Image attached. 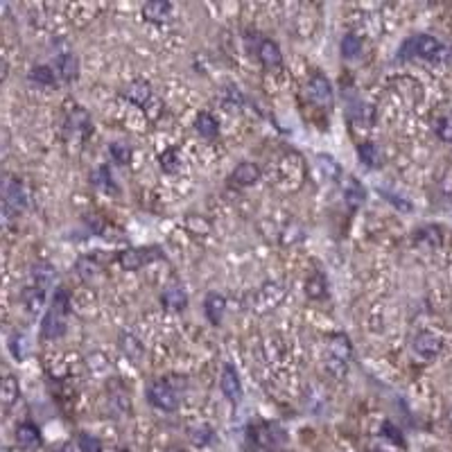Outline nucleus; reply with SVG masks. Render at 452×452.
I'll return each mask as SVG.
<instances>
[{
	"label": "nucleus",
	"instance_id": "nucleus-1",
	"mask_svg": "<svg viewBox=\"0 0 452 452\" xmlns=\"http://www.w3.org/2000/svg\"><path fill=\"white\" fill-rule=\"evenodd\" d=\"M328 369L337 375V378H342L348 369V362H351L353 357V346L348 342L346 335H332L330 337V344H328Z\"/></svg>",
	"mask_w": 452,
	"mask_h": 452
},
{
	"label": "nucleus",
	"instance_id": "nucleus-2",
	"mask_svg": "<svg viewBox=\"0 0 452 452\" xmlns=\"http://www.w3.org/2000/svg\"><path fill=\"white\" fill-rule=\"evenodd\" d=\"M443 53V46L437 37H430V34H416V37L407 39L403 48H400V55L403 57H421V59H437Z\"/></svg>",
	"mask_w": 452,
	"mask_h": 452
},
{
	"label": "nucleus",
	"instance_id": "nucleus-3",
	"mask_svg": "<svg viewBox=\"0 0 452 452\" xmlns=\"http://www.w3.org/2000/svg\"><path fill=\"white\" fill-rule=\"evenodd\" d=\"M147 400L156 409H163V412H174V409L179 407L177 391L170 387V382H163V380L152 382V385L147 387Z\"/></svg>",
	"mask_w": 452,
	"mask_h": 452
},
{
	"label": "nucleus",
	"instance_id": "nucleus-4",
	"mask_svg": "<svg viewBox=\"0 0 452 452\" xmlns=\"http://www.w3.org/2000/svg\"><path fill=\"white\" fill-rule=\"evenodd\" d=\"M285 298V289L283 285L278 283H267L262 285L260 289H255V294L251 296V308L255 312H269L271 308H276V305Z\"/></svg>",
	"mask_w": 452,
	"mask_h": 452
},
{
	"label": "nucleus",
	"instance_id": "nucleus-5",
	"mask_svg": "<svg viewBox=\"0 0 452 452\" xmlns=\"http://www.w3.org/2000/svg\"><path fill=\"white\" fill-rule=\"evenodd\" d=\"M161 258V249H156V246H138V249H125L118 253V262L123 265V269L127 271H136V269H141L143 265H147V262L152 260H156Z\"/></svg>",
	"mask_w": 452,
	"mask_h": 452
},
{
	"label": "nucleus",
	"instance_id": "nucleus-6",
	"mask_svg": "<svg viewBox=\"0 0 452 452\" xmlns=\"http://www.w3.org/2000/svg\"><path fill=\"white\" fill-rule=\"evenodd\" d=\"M308 96L314 105H319L321 109H330L335 102V93H332V84L323 73H314L308 82Z\"/></svg>",
	"mask_w": 452,
	"mask_h": 452
},
{
	"label": "nucleus",
	"instance_id": "nucleus-7",
	"mask_svg": "<svg viewBox=\"0 0 452 452\" xmlns=\"http://www.w3.org/2000/svg\"><path fill=\"white\" fill-rule=\"evenodd\" d=\"M3 195H5V206L12 210H25L28 208V192L19 177H7L3 183Z\"/></svg>",
	"mask_w": 452,
	"mask_h": 452
},
{
	"label": "nucleus",
	"instance_id": "nucleus-8",
	"mask_svg": "<svg viewBox=\"0 0 452 452\" xmlns=\"http://www.w3.org/2000/svg\"><path fill=\"white\" fill-rule=\"evenodd\" d=\"M412 348H414V353L421 357V360L430 362L441 353L443 342H441V337L432 335V332H419V335L414 337Z\"/></svg>",
	"mask_w": 452,
	"mask_h": 452
},
{
	"label": "nucleus",
	"instance_id": "nucleus-9",
	"mask_svg": "<svg viewBox=\"0 0 452 452\" xmlns=\"http://www.w3.org/2000/svg\"><path fill=\"white\" fill-rule=\"evenodd\" d=\"M66 132L73 134V136H80V138H87V136L93 132V125H91V116L87 114L84 109H73L71 114L66 118Z\"/></svg>",
	"mask_w": 452,
	"mask_h": 452
},
{
	"label": "nucleus",
	"instance_id": "nucleus-10",
	"mask_svg": "<svg viewBox=\"0 0 452 452\" xmlns=\"http://www.w3.org/2000/svg\"><path fill=\"white\" fill-rule=\"evenodd\" d=\"M222 391H224V396L228 400H233V403H237V400L242 398V385H240V378H237V371L233 369V366H224V371H222Z\"/></svg>",
	"mask_w": 452,
	"mask_h": 452
},
{
	"label": "nucleus",
	"instance_id": "nucleus-11",
	"mask_svg": "<svg viewBox=\"0 0 452 452\" xmlns=\"http://www.w3.org/2000/svg\"><path fill=\"white\" fill-rule=\"evenodd\" d=\"M55 73H57V78H62L64 82H73L75 78H78V73H80L78 57L71 55V53L59 55L55 59Z\"/></svg>",
	"mask_w": 452,
	"mask_h": 452
},
{
	"label": "nucleus",
	"instance_id": "nucleus-12",
	"mask_svg": "<svg viewBox=\"0 0 452 452\" xmlns=\"http://www.w3.org/2000/svg\"><path fill=\"white\" fill-rule=\"evenodd\" d=\"M258 59L267 68H276V66H280V62H283V53H280V48H278L276 41L262 39L260 46H258Z\"/></svg>",
	"mask_w": 452,
	"mask_h": 452
},
{
	"label": "nucleus",
	"instance_id": "nucleus-13",
	"mask_svg": "<svg viewBox=\"0 0 452 452\" xmlns=\"http://www.w3.org/2000/svg\"><path fill=\"white\" fill-rule=\"evenodd\" d=\"M204 310H206V317H208V321L213 323V326H217V323L222 321V317H224V310H226L224 296L217 294V292H210L206 296V301H204Z\"/></svg>",
	"mask_w": 452,
	"mask_h": 452
},
{
	"label": "nucleus",
	"instance_id": "nucleus-14",
	"mask_svg": "<svg viewBox=\"0 0 452 452\" xmlns=\"http://www.w3.org/2000/svg\"><path fill=\"white\" fill-rule=\"evenodd\" d=\"M231 179H233V183H237V186H253L260 179V168L255 163H251V161H244V163H240L233 170Z\"/></svg>",
	"mask_w": 452,
	"mask_h": 452
},
{
	"label": "nucleus",
	"instance_id": "nucleus-15",
	"mask_svg": "<svg viewBox=\"0 0 452 452\" xmlns=\"http://www.w3.org/2000/svg\"><path fill=\"white\" fill-rule=\"evenodd\" d=\"M16 443L21 448H37L41 443V432L34 423H21L16 428Z\"/></svg>",
	"mask_w": 452,
	"mask_h": 452
},
{
	"label": "nucleus",
	"instance_id": "nucleus-16",
	"mask_svg": "<svg viewBox=\"0 0 452 452\" xmlns=\"http://www.w3.org/2000/svg\"><path fill=\"white\" fill-rule=\"evenodd\" d=\"M44 337L46 339H57V337H62L64 332H66V317L64 314H57L50 310L46 314V319H44Z\"/></svg>",
	"mask_w": 452,
	"mask_h": 452
},
{
	"label": "nucleus",
	"instance_id": "nucleus-17",
	"mask_svg": "<svg viewBox=\"0 0 452 452\" xmlns=\"http://www.w3.org/2000/svg\"><path fill=\"white\" fill-rule=\"evenodd\" d=\"M170 12H172V5L165 3V0H152V3H147L143 7V16L152 23L165 21L170 16Z\"/></svg>",
	"mask_w": 452,
	"mask_h": 452
},
{
	"label": "nucleus",
	"instance_id": "nucleus-18",
	"mask_svg": "<svg viewBox=\"0 0 452 452\" xmlns=\"http://www.w3.org/2000/svg\"><path fill=\"white\" fill-rule=\"evenodd\" d=\"M125 96H127V100H132L134 105L145 107L150 102V98H152V87H150L147 82H134V84L127 87Z\"/></svg>",
	"mask_w": 452,
	"mask_h": 452
},
{
	"label": "nucleus",
	"instance_id": "nucleus-19",
	"mask_svg": "<svg viewBox=\"0 0 452 452\" xmlns=\"http://www.w3.org/2000/svg\"><path fill=\"white\" fill-rule=\"evenodd\" d=\"M161 303L165 305L168 310H183L188 305V296L181 287H168L163 294H161Z\"/></svg>",
	"mask_w": 452,
	"mask_h": 452
},
{
	"label": "nucleus",
	"instance_id": "nucleus-20",
	"mask_svg": "<svg viewBox=\"0 0 452 452\" xmlns=\"http://www.w3.org/2000/svg\"><path fill=\"white\" fill-rule=\"evenodd\" d=\"M0 396H3V405H5V409H7V407H12V405L16 403V400H19V396H21V387H19V380H16L12 373H7V375H5L3 387H0Z\"/></svg>",
	"mask_w": 452,
	"mask_h": 452
},
{
	"label": "nucleus",
	"instance_id": "nucleus-21",
	"mask_svg": "<svg viewBox=\"0 0 452 452\" xmlns=\"http://www.w3.org/2000/svg\"><path fill=\"white\" fill-rule=\"evenodd\" d=\"M195 127H197V134L204 136V138H215V136L219 134L217 120H215V118H213L210 114H206V111H201V114L197 116V120H195Z\"/></svg>",
	"mask_w": 452,
	"mask_h": 452
},
{
	"label": "nucleus",
	"instance_id": "nucleus-22",
	"mask_svg": "<svg viewBox=\"0 0 452 452\" xmlns=\"http://www.w3.org/2000/svg\"><path fill=\"white\" fill-rule=\"evenodd\" d=\"M120 348L132 362L138 364L143 360V344L134 335H127V332H123V335H120Z\"/></svg>",
	"mask_w": 452,
	"mask_h": 452
},
{
	"label": "nucleus",
	"instance_id": "nucleus-23",
	"mask_svg": "<svg viewBox=\"0 0 452 452\" xmlns=\"http://www.w3.org/2000/svg\"><path fill=\"white\" fill-rule=\"evenodd\" d=\"M357 156H360V161L366 168H378L382 163L378 145H373V143H362L360 147H357Z\"/></svg>",
	"mask_w": 452,
	"mask_h": 452
},
{
	"label": "nucleus",
	"instance_id": "nucleus-24",
	"mask_svg": "<svg viewBox=\"0 0 452 452\" xmlns=\"http://www.w3.org/2000/svg\"><path fill=\"white\" fill-rule=\"evenodd\" d=\"M326 276L321 274V271H314V274L305 280V294H308L310 298H323L326 296Z\"/></svg>",
	"mask_w": 452,
	"mask_h": 452
},
{
	"label": "nucleus",
	"instance_id": "nucleus-25",
	"mask_svg": "<svg viewBox=\"0 0 452 452\" xmlns=\"http://www.w3.org/2000/svg\"><path fill=\"white\" fill-rule=\"evenodd\" d=\"M44 296H46V289L34 283L23 289V301L30 310H39L41 305H44Z\"/></svg>",
	"mask_w": 452,
	"mask_h": 452
},
{
	"label": "nucleus",
	"instance_id": "nucleus-26",
	"mask_svg": "<svg viewBox=\"0 0 452 452\" xmlns=\"http://www.w3.org/2000/svg\"><path fill=\"white\" fill-rule=\"evenodd\" d=\"M364 199H366L364 188L357 183V179H348V183H346V201H348V206H351V208L362 206Z\"/></svg>",
	"mask_w": 452,
	"mask_h": 452
},
{
	"label": "nucleus",
	"instance_id": "nucleus-27",
	"mask_svg": "<svg viewBox=\"0 0 452 452\" xmlns=\"http://www.w3.org/2000/svg\"><path fill=\"white\" fill-rule=\"evenodd\" d=\"M57 276V271L55 267H50V265H37L32 271V278H34V285H39V287H50L53 285V280Z\"/></svg>",
	"mask_w": 452,
	"mask_h": 452
},
{
	"label": "nucleus",
	"instance_id": "nucleus-28",
	"mask_svg": "<svg viewBox=\"0 0 452 452\" xmlns=\"http://www.w3.org/2000/svg\"><path fill=\"white\" fill-rule=\"evenodd\" d=\"M30 78L32 82L41 84V87H53L57 82V73H55V68H50V66H37V68H32Z\"/></svg>",
	"mask_w": 452,
	"mask_h": 452
},
{
	"label": "nucleus",
	"instance_id": "nucleus-29",
	"mask_svg": "<svg viewBox=\"0 0 452 452\" xmlns=\"http://www.w3.org/2000/svg\"><path fill=\"white\" fill-rule=\"evenodd\" d=\"M362 53V39L357 37V34H346L342 39V55L346 59H353Z\"/></svg>",
	"mask_w": 452,
	"mask_h": 452
},
{
	"label": "nucleus",
	"instance_id": "nucleus-30",
	"mask_svg": "<svg viewBox=\"0 0 452 452\" xmlns=\"http://www.w3.org/2000/svg\"><path fill=\"white\" fill-rule=\"evenodd\" d=\"M50 310L57 312V314H68V310H71V296H68V292L64 287H59L55 296H53V305H50Z\"/></svg>",
	"mask_w": 452,
	"mask_h": 452
},
{
	"label": "nucleus",
	"instance_id": "nucleus-31",
	"mask_svg": "<svg viewBox=\"0 0 452 452\" xmlns=\"http://www.w3.org/2000/svg\"><path fill=\"white\" fill-rule=\"evenodd\" d=\"M109 154H111V159L116 161V163L125 165V163H129V161H132V147H129V145H125V143H114L109 147Z\"/></svg>",
	"mask_w": 452,
	"mask_h": 452
},
{
	"label": "nucleus",
	"instance_id": "nucleus-32",
	"mask_svg": "<svg viewBox=\"0 0 452 452\" xmlns=\"http://www.w3.org/2000/svg\"><path fill=\"white\" fill-rule=\"evenodd\" d=\"M93 183L100 186V188H105V190L116 192L114 177H111V172H109V168H107V165H102V168L96 170V172H93Z\"/></svg>",
	"mask_w": 452,
	"mask_h": 452
},
{
	"label": "nucleus",
	"instance_id": "nucleus-33",
	"mask_svg": "<svg viewBox=\"0 0 452 452\" xmlns=\"http://www.w3.org/2000/svg\"><path fill=\"white\" fill-rule=\"evenodd\" d=\"M434 132L443 143H452V116H441L434 125Z\"/></svg>",
	"mask_w": 452,
	"mask_h": 452
},
{
	"label": "nucleus",
	"instance_id": "nucleus-34",
	"mask_svg": "<svg viewBox=\"0 0 452 452\" xmlns=\"http://www.w3.org/2000/svg\"><path fill=\"white\" fill-rule=\"evenodd\" d=\"M188 437H190L195 446H208L210 439H213V432H210V428H206V425H201V428H192L190 432H188Z\"/></svg>",
	"mask_w": 452,
	"mask_h": 452
},
{
	"label": "nucleus",
	"instance_id": "nucleus-35",
	"mask_svg": "<svg viewBox=\"0 0 452 452\" xmlns=\"http://www.w3.org/2000/svg\"><path fill=\"white\" fill-rule=\"evenodd\" d=\"M98 269H100V265L96 262V255H87V258H80V262H78V271H80L82 278L96 276Z\"/></svg>",
	"mask_w": 452,
	"mask_h": 452
},
{
	"label": "nucleus",
	"instance_id": "nucleus-36",
	"mask_svg": "<svg viewBox=\"0 0 452 452\" xmlns=\"http://www.w3.org/2000/svg\"><path fill=\"white\" fill-rule=\"evenodd\" d=\"M78 446L82 452H102V443L98 437H93V434H80Z\"/></svg>",
	"mask_w": 452,
	"mask_h": 452
},
{
	"label": "nucleus",
	"instance_id": "nucleus-37",
	"mask_svg": "<svg viewBox=\"0 0 452 452\" xmlns=\"http://www.w3.org/2000/svg\"><path fill=\"white\" fill-rule=\"evenodd\" d=\"M161 168L165 170V172H174L179 168V159H177V150H168L161 154Z\"/></svg>",
	"mask_w": 452,
	"mask_h": 452
},
{
	"label": "nucleus",
	"instance_id": "nucleus-38",
	"mask_svg": "<svg viewBox=\"0 0 452 452\" xmlns=\"http://www.w3.org/2000/svg\"><path fill=\"white\" fill-rule=\"evenodd\" d=\"M416 235H419V237H416V240H419V242H421V240H428V242L434 244V246H437V244L441 242V231H439L437 226H428V228H423V231H419Z\"/></svg>",
	"mask_w": 452,
	"mask_h": 452
},
{
	"label": "nucleus",
	"instance_id": "nucleus-39",
	"mask_svg": "<svg viewBox=\"0 0 452 452\" xmlns=\"http://www.w3.org/2000/svg\"><path fill=\"white\" fill-rule=\"evenodd\" d=\"M382 432H385V437H387L389 441L400 443V446H403V434H400V430L396 428L394 423H385V425H382Z\"/></svg>",
	"mask_w": 452,
	"mask_h": 452
},
{
	"label": "nucleus",
	"instance_id": "nucleus-40",
	"mask_svg": "<svg viewBox=\"0 0 452 452\" xmlns=\"http://www.w3.org/2000/svg\"><path fill=\"white\" fill-rule=\"evenodd\" d=\"M385 197H387V199H389L391 204H394V206H400V208H403V210H409V204H407V201H403V199H400V197H396V195H391V192H385Z\"/></svg>",
	"mask_w": 452,
	"mask_h": 452
},
{
	"label": "nucleus",
	"instance_id": "nucleus-41",
	"mask_svg": "<svg viewBox=\"0 0 452 452\" xmlns=\"http://www.w3.org/2000/svg\"><path fill=\"white\" fill-rule=\"evenodd\" d=\"M170 452H183V450H177V448H172V450H170Z\"/></svg>",
	"mask_w": 452,
	"mask_h": 452
},
{
	"label": "nucleus",
	"instance_id": "nucleus-42",
	"mask_svg": "<svg viewBox=\"0 0 452 452\" xmlns=\"http://www.w3.org/2000/svg\"><path fill=\"white\" fill-rule=\"evenodd\" d=\"M371 452H382V450H371Z\"/></svg>",
	"mask_w": 452,
	"mask_h": 452
}]
</instances>
